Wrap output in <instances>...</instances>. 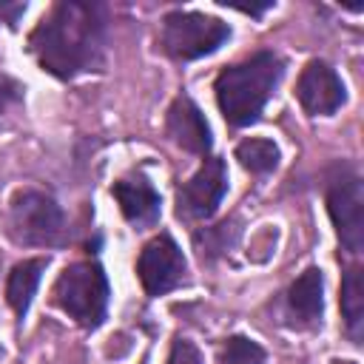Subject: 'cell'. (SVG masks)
<instances>
[{
	"label": "cell",
	"instance_id": "1",
	"mask_svg": "<svg viewBox=\"0 0 364 364\" xmlns=\"http://www.w3.org/2000/svg\"><path fill=\"white\" fill-rule=\"evenodd\" d=\"M28 48L43 71L74 80L100 71L108 48V11L102 3L60 0L28 34Z\"/></svg>",
	"mask_w": 364,
	"mask_h": 364
},
{
	"label": "cell",
	"instance_id": "2",
	"mask_svg": "<svg viewBox=\"0 0 364 364\" xmlns=\"http://www.w3.org/2000/svg\"><path fill=\"white\" fill-rule=\"evenodd\" d=\"M282 74H284V60L270 48L253 51L242 63L222 68L213 80V94L225 122L230 128L253 125L262 117Z\"/></svg>",
	"mask_w": 364,
	"mask_h": 364
},
{
	"label": "cell",
	"instance_id": "3",
	"mask_svg": "<svg viewBox=\"0 0 364 364\" xmlns=\"http://www.w3.org/2000/svg\"><path fill=\"white\" fill-rule=\"evenodd\" d=\"M108 296V276L94 259L71 262L51 284V301L85 330H97L105 321Z\"/></svg>",
	"mask_w": 364,
	"mask_h": 364
},
{
	"label": "cell",
	"instance_id": "4",
	"mask_svg": "<svg viewBox=\"0 0 364 364\" xmlns=\"http://www.w3.org/2000/svg\"><path fill=\"white\" fill-rule=\"evenodd\" d=\"M9 236L26 247H54L65 239V213L57 199L37 188H23L9 199Z\"/></svg>",
	"mask_w": 364,
	"mask_h": 364
},
{
	"label": "cell",
	"instance_id": "5",
	"mask_svg": "<svg viewBox=\"0 0 364 364\" xmlns=\"http://www.w3.org/2000/svg\"><path fill=\"white\" fill-rule=\"evenodd\" d=\"M230 40V26L205 11H168L159 26V48L173 60H199Z\"/></svg>",
	"mask_w": 364,
	"mask_h": 364
},
{
	"label": "cell",
	"instance_id": "6",
	"mask_svg": "<svg viewBox=\"0 0 364 364\" xmlns=\"http://www.w3.org/2000/svg\"><path fill=\"white\" fill-rule=\"evenodd\" d=\"M228 193V165L222 156H208L196 173L176 191V216L185 222H205L216 213Z\"/></svg>",
	"mask_w": 364,
	"mask_h": 364
},
{
	"label": "cell",
	"instance_id": "7",
	"mask_svg": "<svg viewBox=\"0 0 364 364\" xmlns=\"http://www.w3.org/2000/svg\"><path fill=\"white\" fill-rule=\"evenodd\" d=\"M327 213L338 245L358 256L364 250V188L355 173H341L327 185Z\"/></svg>",
	"mask_w": 364,
	"mask_h": 364
},
{
	"label": "cell",
	"instance_id": "8",
	"mask_svg": "<svg viewBox=\"0 0 364 364\" xmlns=\"http://www.w3.org/2000/svg\"><path fill=\"white\" fill-rule=\"evenodd\" d=\"M136 276L148 296H165L188 279V262L171 233H159L142 247L136 259Z\"/></svg>",
	"mask_w": 364,
	"mask_h": 364
},
{
	"label": "cell",
	"instance_id": "9",
	"mask_svg": "<svg viewBox=\"0 0 364 364\" xmlns=\"http://www.w3.org/2000/svg\"><path fill=\"white\" fill-rule=\"evenodd\" d=\"M296 100L310 117H330L347 102V91L327 60H310L296 80Z\"/></svg>",
	"mask_w": 364,
	"mask_h": 364
},
{
	"label": "cell",
	"instance_id": "10",
	"mask_svg": "<svg viewBox=\"0 0 364 364\" xmlns=\"http://www.w3.org/2000/svg\"><path fill=\"white\" fill-rule=\"evenodd\" d=\"M165 131L168 136L191 151V154H199V156H208L210 148H213V134H210V125L205 119V114L199 111V105L191 100V97H176L168 108V117H165Z\"/></svg>",
	"mask_w": 364,
	"mask_h": 364
},
{
	"label": "cell",
	"instance_id": "11",
	"mask_svg": "<svg viewBox=\"0 0 364 364\" xmlns=\"http://www.w3.org/2000/svg\"><path fill=\"white\" fill-rule=\"evenodd\" d=\"M111 193H114V199H117L122 216H125L134 228L142 230V228H151V225L159 222L162 199H159L156 188L148 182L145 173L136 171V173H128V176L117 179L114 188H111Z\"/></svg>",
	"mask_w": 364,
	"mask_h": 364
},
{
	"label": "cell",
	"instance_id": "12",
	"mask_svg": "<svg viewBox=\"0 0 364 364\" xmlns=\"http://www.w3.org/2000/svg\"><path fill=\"white\" fill-rule=\"evenodd\" d=\"M287 310L301 324H321L324 313V273L318 267H307L287 290Z\"/></svg>",
	"mask_w": 364,
	"mask_h": 364
},
{
	"label": "cell",
	"instance_id": "13",
	"mask_svg": "<svg viewBox=\"0 0 364 364\" xmlns=\"http://www.w3.org/2000/svg\"><path fill=\"white\" fill-rule=\"evenodd\" d=\"M48 267V256H37V259H23L11 267L9 279H6V301L14 310L17 318H26L31 299L37 296L40 279Z\"/></svg>",
	"mask_w": 364,
	"mask_h": 364
},
{
	"label": "cell",
	"instance_id": "14",
	"mask_svg": "<svg viewBox=\"0 0 364 364\" xmlns=\"http://www.w3.org/2000/svg\"><path fill=\"white\" fill-rule=\"evenodd\" d=\"M341 316L344 327L353 336V341L361 338L364 330V270L358 264H350L341 276Z\"/></svg>",
	"mask_w": 364,
	"mask_h": 364
},
{
	"label": "cell",
	"instance_id": "15",
	"mask_svg": "<svg viewBox=\"0 0 364 364\" xmlns=\"http://www.w3.org/2000/svg\"><path fill=\"white\" fill-rule=\"evenodd\" d=\"M236 159L245 171L250 173H270L279 168V159H282V151L273 139H264V136H247L236 145Z\"/></svg>",
	"mask_w": 364,
	"mask_h": 364
},
{
	"label": "cell",
	"instance_id": "16",
	"mask_svg": "<svg viewBox=\"0 0 364 364\" xmlns=\"http://www.w3.org/2000/svg\"><path fill=\"white\" fill-rule=\"evenodd\" d=\"M216 361L219 364H267V353L259 341L247 336H230L222 341Z\"/></svg>",
	"mask_w": 364,
	"mask_h": 364
},
{
	"label": "cell",
	"instance_id": "17",
	"mask_svg": "<svg viewBox=\"0 0 364 364\" xmlns=\"http://www.w3.org/2000/svg\"><path fill=\"white\" fill-rule=\"evenodd\" d=\"M168 364H205L199 347L191 341V338H173L171 344V353H168Z\"/></svg>",
	"mask_w": 364,
	"mask_h": 364
},
{
	"label": "cell",
	"instance_id": "18",
	"mask_svg": "<svg viewBox=\"0 0 364 364\" xmlns=\"http://www.w3.org/2000/svg\"><path fill=\"white\" fill-rule=\"evenodd\" d=\"M23 97V88L6 74V71H0V117L6 114V108L11 105V102H17Z\"/></svg>",
	"mask_w": 364,
	"mask_h": 364
},
{
	"label": "cell",
	"instance_id": "19",
	"mask_svg": "<svg viewBox=\"0 0 364 364\" xmlns=\"http://www.w3.org/2000/svg\"><path fill=\"white\" fill-rule=\"evenodd\" d=\"M336 364H353V361H336Z\"/></svg>",
	"mask_w": 364,
	"mask_h": 364
},
{
	"label": "cell",
	"instance_id": "20",
	"mask_svg": "<svg viewBox=\"0 0 364 364\" xmlns=\"http://www.w3.org/2000/svg\"><path fill=\"white\" fill-rule=\"evenodd\" d=\"M0 20H3V17H0Z\"/></svg>",
	"mask_w": 364,
	"mask_h": 364
}]
</instances>
